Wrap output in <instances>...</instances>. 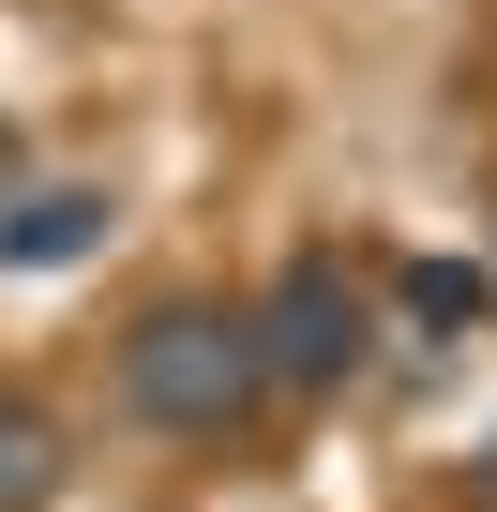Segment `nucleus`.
Instances as JSON below:
<instances>
[{"label":"nucleus","mask_w":497,"mask_h":512,"mask_svg":"<svg viewBox=\"0 0 497 512\" xmlns=\"http://www.w3.org/2000/svg\"><path fill=\"white\" fill-rule=\"evenodd\" d=\"M91 241H106V196L91 181H16V196H0V272H76Z\"/></svg>","instance_id":"3"},{"label":"nucleus","mask_w":497,"mask_h":512,"mask_svg":"<svg viewBox=\"0 0 497 512\" xmlns=\"http://www.w3.org/2000/svg\"><path fill=\"white\" fill-rule=\"evenodd\" d=\"M257 332H241L226 302H151V317H121V407L151 422V437H241L257 422Z\"/></svg>","instance_id":"1"},{"label":"nucleus","mask_w":497,"mask_h":512,"mask_svg":"<svg viewBox=\"0 0 497 512\" xmlns=\"http://www.w3.org/2000/svg\"><path fill=\"white\" fill-rule=\"evenodd\" d=\"M0 196H16V136H0Z\"/></svg>","instance_id":"6"},{"label":"nucleus","mask_w":497,"mask_h":512,"mask_svg":"<svg viewBox=\"0 0 497 512\" xmlns=\"http://www.w3.org/2000/svg\"><path fill=\"white\" fill-rule=\"evenodd\" d=\"M61 467H76V437H61V407L0 377V512H46V497H61Z\"/></svg>","instance_id":"4"},{"label":"nucleus","mask_w":497,"mask_h":512,"mask_svg":"<svg viewBox=\"0 0 497 512\" xmlns=\"http://www.w3.org/2000/svg\"><path fill=\"white\" fill-rule=\"evenodd\" d=\"M482 302H497V287H482V272H467V256H407V317H422V332H437V347H452V332H467V317H482Z\"/></svg>","instance_id":"5"},{"label":"nucleus","mask_w":497,"mask_h":512,"mask_svg":"<svg viewBox=\"0 0 497 512\" xmlns=\"http://www.w3.org/2000/svg\"><path fill=\"white\" fill-rule=\"evenodd\" d=\"M482 482H497V452H482Z\"/></svg>","instance_id":"7"},{"label":"nucleus","mask_w":497,"mask_h":512,"mask_svg":"<svg viewBox=\"0 0 497 512\" xmlns=\"http://www.w3.org/2000/svg\"><path fill=\"white\" fill-rule=\"evenodd\" d=\"M241 332H257V377H287V392H347L362 347H377V302H362V272H347L332 241H302Z\"/></svg>","instance_id":"2"}]
</instances>
